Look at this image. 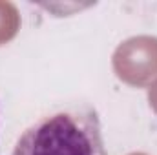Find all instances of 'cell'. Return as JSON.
I'll list each match as a JSON object with an SVG mask.
<instances>
[{
    "instance_id": "obj_1",
    "label": "cell",
    "mask_w": 157,
    "mask_h": 155,
    "mask_svg": "<svg viewBox=\"0 0 157 155\" xmlns=\"http://www.w3.org/2000/svg\"><path fill=\"white\" fill-rule=\"evenodd\" d=\"M13 155H108L99 115L90 106L37 119L17 141Z\"/></svg>"
}]
</instances>
